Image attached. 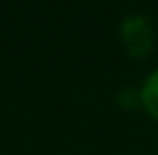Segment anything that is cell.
<instances>
[{"mask_svg": "<svg viewBox=\"0 0 158 155\" xmlns=\"http://www.w3.org/2000/svg\"><path fill=\"white\" fill-rule=\"evenodd\" d=\"M122 42L130 57H145L153 49V26L145 16H127L122 23Z\"/></svg>", "mask_w": 158, "mask_h": 155, "instance_id": "obj_1", "label": "cell"}, {"mask_svg": "<svg viewBox=\"0 0 158 155\" xmlns=\"http://www.w3.org/2000/svg\"><path fill=\"white\" fill-rule=\"evenodd\" d=\"M140 98H143V106H145V111L153 116V119H158V70L145 80Z\"/></svg>", "mask_w": 158, "mask_h": 155, "instance_id": "obj_2", "label": "cell"}]
</instances>
